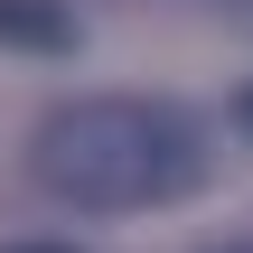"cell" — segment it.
Segmentation results:
<instances>
[{
	"label": "cell",
	"instance_id": "1",
	"mask_svg": "<svg viewBox=\"0 0 253 253\" xmlns=\"http://www.w3.org/2000/svg\"><path fill=\"white\" fill-rule=\"evenodd\" d=\"M28 169L75 216H141L207 178V131L160 94H84L38 122Z\"/></svg>",
	"mask_w": 253,
	"mask_h": 253
},
{
	"label": "cell",
	"instance_id": "2",
	"mask_svg": "<svg viewBox=\"0 0 253 253\" xmlns=\"http://www.w3.org/2000/svg\"><path fill=\"white\" fill-rule=\"evenodd\" d=\"M0 47H75V19L56 0H0Z\"/></svg>",
	"mask_w": 253,
	"mask_h": 253
},
{
	"label": "cell",
	"instance_id": "3",
	"mask_svg": "<svg viewBox=\"0 0 253 253\" xmlns=\"http://www.w3.org/2000/svg\"><path fill=\"white\" fill-rule=\"evenodd\" d=\"M235 113H244V131H253V84H244V94H235Z\"/></svg>",
	"mask_w": 253,
	"mask_h": 253
},
{
	"label": "cell",
	"instance_id": "4",
	"mask_svg": "<svg viewBox=\"0 0 253 253\" xmlns=\"http://www.w3.org/2000/svg\"><path fill=\"white\" fill-rule=\"evenodd\" d=\"M19 253H75V244H19Z\"/></svg>",
	"mask_w": 253,
	"mask_h": 253
},
{
	"label": "cell",
	"instance_id": "5",
	"mask_svg": "<svg viewBox=\"0 0 253 253\" xmlns=\"http://www.w3.org/2000/svg\"><path fill=\"white\" fill-rule=\"evenodd\" d=\"M244 19H253V0H244Z\"/></svg>",
	"mask_w": 253,
	"mask_h": 253
}]
</instances>
